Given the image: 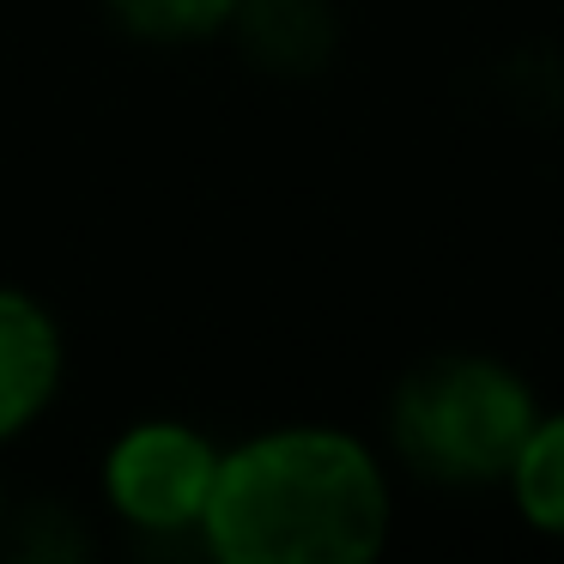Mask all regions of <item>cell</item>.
<instances>
[{
    "label": "cell",
    "instance_id": "obj_1",
    "mask_svg": "<svg viewBox=\"0 0 564 564\" xmlns=\"http://www.w3.org/2000/svg\"><path fill=\"white\" fill-rule=\"evenodd\" d=\"M394 479L346 425H268L219 462L200 546L219 564H382Z\"/></svg>",
    "mask_w": 564,
    "mask_h": 564
},
{
    "label": "cell",
    "instance_id": "obj_7",
    "mask_svg": "<svg viewBox=\"0 0 564 564\" xmlns=\"http://www.w3.org/2000/svg\"><path fill=\"white\" fill-rule=\"evenodd\" d=\"M0 564H98V540H91L86 516L67 503L43 498L7 516L0 528Z\"/></svg>",
    "mask_w": 564,
    "mask_h": 564
},
{
    "label": "cell",
    "instance_id": "obj_4",
    "mask_svg": "<svg viewBox=\"0 0 564 564\" xmlns=\"http://www.w3.org/2000/svg\"><path fill=\"white\" fill-rule=\"evenodd\" d=\"M67 382V334L37 292L0 280V449L25 437Z\"/></svg>",
    "mask_w": 564,
    "mask_h": 564
},
{
    "label": "cell",
    "instance_id": "obj_3",
    "mask_svg": "<svg viewBox=\"0 0 564 564\" xmlns=\"http://www.w3.org/2000/svg\"><path fill=\"white\" fill-rule=\"evenodd\" d=\"M219 462L225 443L188 419H134L104 449V503L147 546H200Z\"/></svg>",
    "mask_w": 564,
    "mask_h": 564
},
{
    "label": "cell",
    "instance_id": "obj_2",
    "mask_svg": "<svg viewBox=\"0 0 564 564\" xmlns=\"http://www.w3.org/2000/svg\"><path fill=\"white\" fill-rule=\"evenodd\" d=\"M540 419V394L510 358L479 346H443L406 365L382 406L389 455L437 491L503 486L522 437Z\"/></svg>",
    "mask_w": 564,
    "mask_h": 564
},
{
    "label": "cell",
    "instance_id": "obj_6",
    "mask_svg": "<svg viewBox=\"0 0 564 564\" xmlns=\"http://www.w3.org/2000/svg\"><path fill=\"white\" fill-rule=\"evenodd\" d=\"M503 491H510L516 516H522L534 534L564 540V413H546V406H540L534 431L522 437L510 474H503Z\"/></svg>",
    "mask_w": 564,
    "mask_h": 564
},
{
    "label": "cell",
    "instance_id": "obj_5",
    "mask_svg": "<svg viewBox=\"0 0 564 564\" xmlns=\"http://www.w3.org/2000/svg\"><path fill=\"white\" fill-rule=\"evenodd\" d=\"M225 37L268 79H322L340 62V7L334 0H237Z\"/></svg>",
    "mask_w": 564,
    "mask_h": 564
},
{
    "label": "cell",
    "instance_id": "obj_9",
    "mask_svg": "<svg viewBox=\"0 0 564 564\" xmlns=\"http://www.w3.org/2000/svg\"><path fill=\"white\" fill-rule=\"evenodd\" d=\"M7 516H13V503H7V479H0V528H7Z\"/></svg>",
    "mask_w": 564,
    "mask_h": 564
},
{
    "label": "cell",
    "instance_id": "obj_10",
    "mask_svg": "<svg viewBox=\"0 0 564 564\" xmlns=\"http://www.w3.org/2000/svg\"><path fill=\"white\" fill-rule=\"evenodd\" d=\"M176 564H219V558H207V552H188V558H176Z\"/></svg>",
    "mask_w": 564,
    "mask_h": 564
},
{
    "label": "cell",
    "instance_id": "obj_8",
    "mask_svg": "<svg viewBox=\"0 0 564 564\" xmlns=\"http://www.w3.org/2000/svg\"><path fill=\"white\" fill-rule=\"evenodd\" d=\"M116 31L134 43H159V50H188V43H213L231 31L237 0H104Z\"/></svg>",
    "mask_w": 564,
    "mask_h": 564
}]
</instances>
